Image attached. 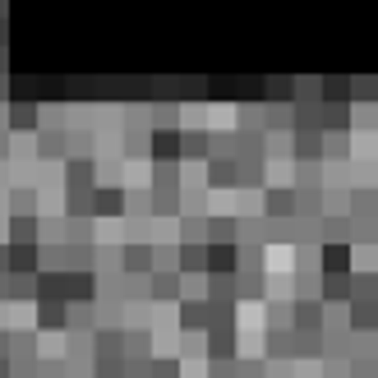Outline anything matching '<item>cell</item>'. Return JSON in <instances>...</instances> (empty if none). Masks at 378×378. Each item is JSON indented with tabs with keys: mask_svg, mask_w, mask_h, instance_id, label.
Returning a JSON list of instances; mask_svg holds the SVG:
<instances>
[{
	"mask_svg": "<svg viewBox=\"0 0 378 378\" xmlns=\"http://www.w3.org/2000/svg\"><path fill=\"white\" fill-rule=\"evenodd\" d=\"M152 148H157V157H162V162H167V157H171V162H176V152H180V143H176V134H157V143H152Z\"/></svg>",
	"mask_w": 378,
	"mask_h": 378,
	"instance_id": "cell-1",
	"label": "cell"
},
{
	"mask_svg": "<svg viewBox=\"0 0 378 378\" xmlns=\"http://www.w3.org/2000/svg\"><path fill=\"white\" fill-rule=\"evenodd\" d=\"M10 116H14V125H19V129H23V125H32V116H37V111H32V106H14Z\"/></svg>",
	"mask_w": 378,
	"mask_h": 378,
	"instance_id": "cell-2",
	"label": "cell"
}]
</instances>
